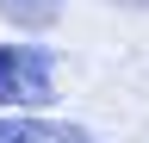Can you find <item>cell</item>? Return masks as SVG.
<instances>
[{
	"label": "cell",
	"mask_w": 149,
	"mask_h": 143,
	"mask_svg": "<svg viewBox=\"0 0 149 143\" xmlns=\"http://www.w3.org/2000/svg\"><path fill=\"white\" fill-rule=\"evenodd\" d=\"M0 19L19 25V31H44L62 19V0H0Z\"/></svg>",
	"instance_id": "3957f363"
},
{
	"label": "cell",
	"mask_w": 149,
	"mask_h": 143,
	"mask_svg": "<svg viewBox=\"0 0 149 143\" xmlns=\"http://www.w3.org/2000/svg\"><path fill=\"white\" fill-rule=\"evenodd\" d=\"M0 106H13V112L56 106V50L0 44Z\"/></svg>",
	"instance_id": "6da1fadb"
},
{
	"label": "cell",
	"mask_w": 149,
	"mask_h": 143,
	"mask_svg": "<svg viewBox=\"0 0 149 143\" xmlns=\"http://www.w3.org/2000/svg\"><path fill=\"white\" fill-rule=\"evenodd\" d=\"M0 143H100V137L81 131V124H68V118L13 112V118H0Z\"/></svg>",
	"instance_id": "7a4b0ae2"
},
{
	"label": "cell",
	"mask_w": 149,
	"mask_h": 143,
	"mask_svg": "<svg viewBox=\"0 0 149 143\" xmlns=\"http://www.w3.org/2000/svg\"><path fill=\"white\" fill-rule=\"evenodd\" d=\"M112 6H137V13H149V0H112Z\"/></svg>",
	"instance_id": "277c9868"
}]
</instances>
